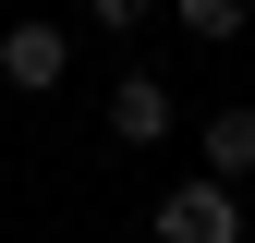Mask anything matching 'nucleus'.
<instances>
[{"label": "nucleus", "instance_id": "39448f33", "mask_svg": "<svg viewBox=\"0 0 255 243\" xmlns=\"http://www.w3.org/2000/svg\"><path fill=\"white\" fill-rule=\"evenodd\" d=\"M182 24H195L207 49H231V37H243V0H182Z\"/></svg>", "mask_w": 255, "mask_h": 243}, {"label": "nucleus", "instance_id": "f03ea898", "mask_svg": "<svg viewBox=\"0 0 255 243\" xmlns=\"http://www.w3.org/2000/svg\"><path fill=\"white\" fill-rule=\"evenodd\" d=\"M0 73H12L24 98H49V85L73 73V37H61V24H0Z\"/></svg>", "mask_w": 255, "mask_h": 243}, {"label": "nucleus", "instance_id": "7ed1b4c3", "mask_svg": "<svg viewBox=\"0 0 255 243\" xmlns=\"http://www.w3.org/2000/svg\"><path fill=\"white\" fill-rule=\"evenodd\" d=\"M110 134L122 146H158V134H170V85H158V73H122L110 85Z\"/></svg>", "mask_w": 255, "mask_h": 243}, {"label": "nucleus", "instance_id": "f257e3e1", "mask_svg": "<svg viewBox=\"0 0 255 243\" xmlns=\"http://www.w3.org/2000/svg\"><path fill=\"white\" fill-rule=\"evenodd\" d=\"M158 243H243V195L231 182H170V195H158Z\"/></svg>", "mask_w": 255, "mask_h": 243}, {"label": "nucleus", "instance_id": "423d86ee", "mask_svg": "<svg viewBox=\"0 0 255 243\" xmlns=\"http://www.w3.org/2000/svg\"><path fill=\"white\" fill-rule=\"evenodd\" d=\"M85 12H98V24H146L158 0H85Z\"/></svg>", "mask_w": 255, "mask_h": 243}, {"label": "nucleus", "instance_id": "20e7f679", "mask_svg": "<svg viewBox=\"0 0 255 243\" xmlns=\"http://www.w3.org/2000/svg\"><path fill=\"white\" fill-rule=\"evenodd\" d=\"M207 170H219V182L255 170V110H207Z\"/></svg>", "mask_w": 255, "mask_h": 243}]
</instances>
